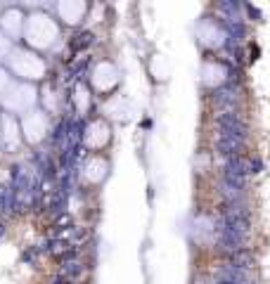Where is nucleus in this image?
Segmentation results:
<instances>
[{"mask_svg": "<svg viewBox=\"0 0 270 284\" xmlns=\"http://www.w3.org/2000/svg\"><path fill=\"white\" fill-rule=\"evenodd\" d=\"M24 36L33 47H50L57 38V24L43 12H36L24 24Z\"/></svg>", "mask_w": 270, "mask_h": 284, "instance_id": "obj_1", "label": "nucleus"}, {"mask_svg": "<svg viewBox=\"0 0 270 284\" xmlns=\"http://www.w3.org/2000/svg\"><path fill=\"white\" fill-rule=\"evenodd\" d=\"M10 69L15 71L24 81H36L45 74V62L40 60L36 52L29 50H12L10 54Z\"/></svg>", "mask_w": 270, "mask_h": 284, "instance_id": "obj_2", "label": "nucleus"}, {"mask_svg": "<svg viewBox=\"0 0 270 284\" xmlns=\"http://www.w3.org/2000/svg\"><path fill=\"white\" fill-rule=\"evenodd\" d=\"M0 102H3V107L8 109V111H15V114L17 111H26L29 114V109L36 102V90L26 83H12Z\"/></svg>", "mask_w": 270, "mask_h": 284, "instance_id": "obj_3", "label": "nucleus"}, {"mask_svg": "<svg viewBox=\"0 0 270 284\" xmlns=\"http://www.w3.org/2000/svg\"><path fill=\"white\" fill-rule=\"evenodd\" d=\"M216 126H218V133H230V135H237V138H244V140L249 135V126L237 109L235 111H218Z\"/></svg>", "mask_w": 270, "mask_h": 284, "instance_id": "obj_4", "label": "nucleus"}, {"mask_svg": "<svg viewBox=\"0 0 270 284\" xmlns=\"http://www.w3.org/2000/svg\"><path fill=\"white\" fill-rule=\"evenodd\" d=\"M45 131H47V119L40 111H29L22 119V135L26 138V142H31V145L40 142Z\"/></svg>", "mask_w": 270, "mask_h": 284, "instance_id": "obj_5", "label": "nucleus"}, {"mask_svg": "<svg viewBox=\"0 0 270 284\" xmlns=\"http://www.w3.org/2000/svg\"><path fill=\"white\" fill-rule=\"evenodd\" d=\"M24 24H26V19H24V15L17 8H8L0 12V31L8 38H17L24 31Z\"/></svg>", "mask_w": 270, "mask_h": 284, "instance_id": "obj_6", "label": "nucleus"}, {"mask_svg": "<svg viewBox=\"0 0 270 284\" xmlns=\"http://www.w3.org/2000/svg\"><path fill=\"white\" fill-rule=\"evenodd\" d=\"M216 277L221 282H230V284H254L251 270L237 268V265H232V263H223V265L216 270Z\"/></svg>", "mask_w": 270, "mask_h": 284, "instance_id": "obj_7", "label": "nucleus"}, {"mask_svg": "<svg viewBox=\"0 0 270 284\" xmlns=\"http://www.w3.org/2000/svg\"><path fill=\"white\" fill-rule=\"evenodd\" d=\"M0 138H3V142H5L8 149H15L19 145L22 126L17 123V119L12 114H3V119H0Z\"/></svg>", "mask_w": 270, "mask_h": 284, "instance_id": "obj_8", "label": "nucleus"}, {"mask_svg": "<svg viewBox=\"0 0 270 284\" xmlns=\"http://www.w3.org/2000/svg\"><path fill=\"white\" fill-rule=\"evenodd\" d=\"M244 142H247L244 138H237V135H230V133H218V138H216V152L230 159V156H237V154L242 152Z\"/></svg>", "mask_w": 270, "mask_h": 284, "instance_id": "obj_9", "label": "nucleus"}, {"mask_svg": "<svg viewBox=\"0 0 270 284\" xmlns=\"http://www.w3.org/2000/svg\"><path fill=\"white\" fill-rule=\"evenodd\" d=\"M213 104L218 107V111H235V107L239 104V95L235 88H223L216 90L213 95Z\"/></svg>", "mask_w": 270, "mask_h": 284, "instance_id": "obj_10", "label": "nucleus"}, {"mask_svg": "<svg viewBox=\"0 0 270 284\" xmlns=\"http://www.w3.org/2000/svg\"><path fill=\"white\" fill-rule=\"evenodd\" d=\"M104 140H107V128H104L102 123H93V126L88 128L85 142H88V145H93V147H97V145H102Z\"/></svg>", "mask_w": 270, "mask_h": 284, "instance_id": "obj_11", "label": "nucleus"}, {"mask_svg": "<svg viewBox=\"0 0 270 284\" xmlns=\"http://www.w3.org/2000/svg\"><path fill=\"white\" fill-rule=\"evenodd\" d=\"M230 263H232V265H237V268L251 270V265H254V254H251V251H247V249L235 251V254H230Z\"/></svg>", "mask_w": 270, "mask_h": 284, "instance_id": "obj_12", "label": "nucleus"}, {"mask_svg": "<svg viewBox=\"0 0 270 284\" xmlns=\"http://www.w3.org/2000/svg\"><path fill=\"white\" fill-rule=\"evenodd\" d=\"M83 5L81 3H76V5H71V3H62L60 5V12H62V17L67 19V22H78V17L83 15Z\"/></svg>", "mask_w": 270, "mask_h": 284, "instance_id": "obj_13", "label": "nucleus"}, {"mask_svg": "<svg viewBox=\"0 0 270 284\" xmlns=\"http://www.w3.org/2000/svg\"><path fill=\"white\" fill-rule=\"evenodd\" d=\"M109 74H114V71L109 69L107 64H102V67H97V71H95V83H97V88H107L109 85Z\"/></svg>", "mask_w": 270, "mask_h": 284, "instance_id": "obj_14", "label": "nucleus"}, {"mask_svg": "<svg viewBox=\"0 0 270 284\" xmlns=\"http://www.w3.org/2000/svg\"><path fill=\"white\" fill-rule=\"evenodd\" d=\"M10 54H12V43H10V38L0 31V60H10Z\"/></svg>", "mask_w": 270, "mask_h": 284, "instance_id": "obj_15", "label": "nucleus"}, {"mask_svg": "<svg viewBox=\"0 0 270 284\" xmlns=\"http://www.w3.org/2000/svg\"><path fill=\"white\" fill-rule=\"evenodd\" d=\"M100 166H104V163H100V161H90L88 163V168H85V176L88 178H93V180H97V178L102 176V173H104V171H100Z\"/></svg>", "mask_w": 270, "mask_h": 284, "instance_id": "obj_16", "label": "nucleus"}, {"mask_svg": "<svg viewBox=\"0 0 270 284\" xmlns=\"http://www.w3.org/2000/svg\"><path fill=\"white\" fill-rule=\"evenodd\" d=\"M12 85V81H10V74L3 67H0V100H3V95L8 92V88Z\"/></svg>", "mask_w": 270, "mask_h": 284, "instance_id": "obj_17", "label": "nucleus"}, {"mask_svg": "<svg viewBox=\"0 0 270 284\" xmlns=\"http://www.w3.org/2000/svg\"><path fill=\"white\" fill-rule=\"evenodd\" d=\"M221 284H230V282H221Z\"/></svg>", "mask_w": 270, "mask_h": 284, "instance_id": "obj_18", "label": "nucleus"}]
</instances>
